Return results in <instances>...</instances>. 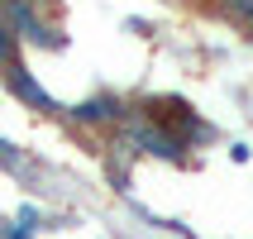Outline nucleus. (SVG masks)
Listing matches in <instances>:
<instances>
[{
    "label": "nucleus",
    "instance_id": "obj_5",
    "mask_svg": "<svg viewBox=\"0 0 253 239\" xmlns=\"http://www.w3.org/2000/svg\"><path fill=\"white\" fill-rule=\"evenodd\" d=\"M0 168H14V172H29V153L14 148L10 139H0Z\"/></svg>",
    "mask_w": 253,
    "mask_h": 239
},
{
    "label": "nucleus",
    "instance_id": "obj_8",
    "mask_svg": "<svg viewBox=\"0 0 253 239\" xmlns=\"http://www.w3.org/2000/svg\"><path fill=\"white\" fill-rule=\"evenodd\" d=\"M0 239H29L24 225H0Z\"/></svg>",
    "mask_w": 253,
    "mask_h": 239
},
{
    "label": "nucleus",
    "instance_id": "obj_7",
    "mask_svg": "<svg viewBox=\"0 0 253 239\" xmlns=\"http://www.w3.org/2000/svg\"><path fill=\"white\" fill-rule=\"evenodd\" d=\"M229 14L244 19V24H253V0H229Z\"/></svg>",
    "mask_w": 253,
    "mask_h": 239
},
{
    "label": "nucleus",
    "instance_id": "obj_1",
    "mask_svg": "<svg viewBox=\"0 0 253 239\" xmlns=\"http://www.w3.org/2000/svg\"><path fill=\"white\" fill-rule=\"evenodd\" d=\"M120 148H143V153H158L168 158V163H182V148L186 143L172 134V129H163L158 120H148V115H134L125 125V134H120Z\"/></svg>",
    "mask_w": 253,
    "mask_h": 239
},
{
    "label": "nucleus",
    "instance_id": "obj_3",
    "mask_svg": "<svg viewBox=\"0 0 253 239\" xmlns=\"http://www.w3.org/2000/svg\"><path fill=\"white\" fill-rule=\"evenodd\" d=\"M5 86H10L14 96L24 100V105H34V110H43V115H57V110H62V105H57V100L48 96L39 82H34V72L19 67V62H10V67H5Z\"/></svg>",
    "mask_w": 253,
    "mask_h": 239
},
{
    "label": "nucleus",
    "instance_id": "obj_6",
    "mask_svg": "<svg viewBox=\"0 0 253 239\" xmlns=\"http://www.w3.org/2000/svg\"><path fill=\"white\" fill-rule=\"evenodd\" d=\"M14 48H19V39H14V29L0 19V67H10V62H14Z\"/></svg>",
    "mask_w": 253,
    "mask_h": 239
},
{
    "label": "nucleus",
    "instance_id": "obj_2",
    "mask_svg": "<svg viewBox=\"0 0 253 239\" xmlns=\"http://www.w3.org/2000/svg\"><path fill=\"white\" fill-rule=\"evenodd\" d=\"M5 5V24L14 29V39L24 34L29 43H39V48H62V39H57L53 29L39 19V10H34V0H0Z\"/></svg>",
    "mask_w": 253,
    "mask_h": 239
},
{
    "label": "nucleus",
    "instance_id": "obj_4",
    "mask_svg": "<svg viewBox=\"0 0 253 239\" xmlns=\"http://www.w3.org/2000/svg\"><path fill=\"white\" fill-rule=\"evenodd\" d=\"M120 115H125V105L115 96H91V100H82V105H72V120H82V125H110Z\"/></svg>",
    "mask_w": 253,
    "mask_h": 239
}]
</instances>
